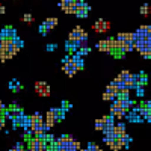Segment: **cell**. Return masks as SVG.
<instances>
[{
  "label": "cell",
  "instance_id": "obj_28",
  "mask_svg": "<svg viewBox=\"0 0 151 151\" xmlns=\"http://www.w3.org/2000/svg\"><path fill=\"white\" fill-rule=\"evenodd\" d=\"M21 89H23V85H17V86L12 88V91H14V92H18V91H21Z\"/></svg>",
  "mask_w": 151,
  "mask_h": 151
},
{
  "label": "cell",
  "instance_id": "obj_7",
  "mask_svg": "<svg viewBox=\"0 0 151 151\" xmlns=\"http://www.w3.org/2000/svg\"><path fill=\"white\" fill-rule=\"evenodd\" d=\"M42 26L45 27V30H47V32H48V30H52V29H55V27L58 26V18H55V17H50V18H47V20L44 21Z\"/></svg>",
  "mask_w": 151,
  "mask_h": 151
},
{
  "label": "cell",
  "instance_id": "obj_18",
  "mask_svg": "<svg viewBox=\"0 0 151 151\" xmlns=\"http://www.w3.org/2000/svg\"><path fill=\"white\" fill-rule=\"evenodd\" d=\"M14 47H15V48L18 50V52H20V48L23 47V41L20 40V38H17V36L14 38Z\"/></svg>",
  "mask_w": 151,
  "mask_h": 151
},
{
  "label": "cell",
  "instance_id": "obj_15",
  "mask_svg": "<svg viewBox=\"0 0 151 151\" xmlns=\"http://www.w3.org/2000/svg\"><path fill=\"white\" fill-rule=\"evenodd\" d=\"M104 125H106V122H104V118H101V119H97L95 121V130H104Z\"/></svg>",
  "mask_w": 151,
  "mask_h": 151
},
{
  "label": "cell",
  "instance_id": "obj_35",
  "mask_svg": "<svg viewBox=\"0 0 151 151\" xmlns=\"http://www.w3.org/2000/svg\"><path fill=\"white\" fill-rule=\"evenodd\" d=\"M80 151H88V148H85V150H80Z\"/></svg>",
  "mask_w": 151,
  "mask_h": 151
},
{
  "label": "cell",
  "instance_id": "obj_17",
  "mask_svg": "<svg viewBox=\"0 0 151 151\" xmlns=\"http://www.w3.org/2000/svg\"><path fill=\"white\" fill-rule=\"evenodd\" d=\"M141 14H142L144 17H148V15H150V6H148V5H142V6H141Z\"/></svg>",
  "mask_w": 151,
  "mask_h": 151
},
{
  "label": "cell",
  "instance_id": "obj_1",
  "mask_svg": "<svg viewBox=\"0 0 151 151\" xmlns=\"http://www.w3.org/2000/svg\"><path fill=\"white\" fill-rule=\"evenodd\" d=\"M92 29L95 30V32H98V33H104V32H109L110 30V21H104L103 18H100L94 26H92Z\"/></svg>",
  "mask_w": 151,
  "mask_h": 151
},
{
  "label": "cell",
  "instance_id": "obj_21",
  "mask_svg": "<svg viewBox=\"0 0 151 151\" xmlns=\"http://www.w3.org/2000/svg\"><path fill=\"white\" fill-rule=\"evenodd\" d=\"M121 141L124 142V145H125V147H127V145H129V144L132 142V137H130L129 134H124V136L121 137Z\"/></svg>",
  "mask_w": 151,
  "mask_h": 151
},
{
  "label": "cell",
  "instance_id": "obj_27",
  "mask_svg": "<svg viewBox=\"0 0 151 151\" xmlns=\"http://www.w3.org/2000/svg\"><path fill=\"white\" fill-rule=\"evenodd\" d=\"M103 100H104V101H109V100H113V98H112V95H110V94L104 92V94H103Z\"/></svg>",
  "mask_w": 151,
  "mask_h": 151
},
{
  "label": "cell",
  "instance_id": "obj_6",
  "mask_svg": "<svg viewBox=\"0 0 151 151\" xmlns=\"http://www.w3.org/2000/svg\"><path fill=\"white\" fill-rule=\"evenodd\" d=\"M58 122V119H56V116L53 115V112H52V109H50L48 112H47V115H45V127L47 129H52L53 127V125Z\"/></svg>",
  "mask_w": 151,
  "mask_h": 151
},
{
  "label": "cell",
  "instance_id": "obj_11",
  "mask_svg": "<svg viewBox=\"0 0 151 151\" xmlns=\"http://www.w3.org/2000/svg\"><path fill=\"white\" fill-rule=\"evenodd\" d=\"M97 48L100 50V52H112V50H110V47H109V44H107V41H106V40L100 41V42L97 44Z\"/></svg>",
  "mask_w": 151,
  "mask_h": 151
},
{
  "label": "cell",
  "instance_id": "obj_36",
  "mask_svg": "<svg viewBox=\"0 0 151 151\" xmlns=\"http://www.w3.org/2000/svg\"><path fill=\"white\" fill-rule=\"evenodd\" d=\"M150 103H151V100H150Z\"/></svg>",
  "mask_w": 151,
  "mask_h": 151
},
{
  "label": "cell",
  "instance_id": "obj_12",
  "mask_svg": "<svg viewBox=\"0 0 151 151\" xmlns=\"http://www.w3.org/2000/svg\"><path fill=\"white\" fill-rule=\"evenodd\" d=\"M132 76H133V74H130V71H122V73L118 76V79L122 80L124 83H127L129 80H132Z\"/></svg>",
  "mask_w": 151,
  "mask_h": 151
},
{
  "label": "cell",
  "instance_id": "obj_29",
  "mask_svg": "<svg viewBox=\"0 0 151 151\" xmlns=\"http://www.w3.org/2000/svg\"><path fill=\"white\" fill-rule=\"evenodd\" d=\"M137 95H139V97H144V88L137 86Z\"/></svg>",
  "mask_w": 151,
  "mask_h": 151
},
{
  "label": "cell",
  "instance_id": "obj_9",
  "mask_svg": "<svg viewBox=\"0 0 151 151\" xmlns=\"http://www.w3.org/2000/svg\"><path fill=\"white\" fill-rule=\"evenodd\" d=\"M109 147L112 148V151H119V150H121L122 147H125V145H124V142H122L121 139H115L113 142L109 144Z\"/></svg>",
  "mask_w": 151,
  "mask_h": 151
},
{
  "label": "cell",
  "instance_id": "obj_32",
  "mask_svg": "<svg viewBox=\"0 0 151 151\" xmlns=\"http://www.w3.org/2000/svg\"><path fill=\"white\" fill-rule=\"evenodd\" d=\"M3 110H6V107H5V104H3L2 101H0V113H2Z\"/></svg>",
  "mask_w": 151,
  "mask_h": 151
},
{
  "label": "cell",
  "instance_id": "obj_4",
  "mask_svg": "<svg viewBox=\"0 0 151 151\" xmlns=\"http://www.w3.org/2000/svg\"><path fill=\"white\" fill-rule=\"evenodd\" d=\"M80 38H88V33L80 26H77L70 32V41H79Z\"/></svg>",
  "mask_w": 151,
  "mask_h": 151
},
{
  "label": "cell",
  "instance_id": "obj_2",
  "mask_svg": "<svg viewBox=\"0 0 151 151\" xmlns=\"http://www.w3.org/2000/svg\"><path fill=\"white\" fill-rule=\"evenodd\" d=\"M35 91L41 97H48L50 95V86L45 82H36L35 83Z\"/></svg>",
  "mask_w": 151,
  "mask_h": 151
},
{
  "label": "cell",
  "instance_id": "obj_30",
  "mask_svg": "<svg viewBox=\"0 0 151 151\" xmlns=\"http://www.w3.org/2000/svg\"><path fill=\"white\" fill-rule=\"evenodd\" d=\"M5 127V118H2V116H0V130H2Z\"/></svg>",
  "mask_w": 151,
  "mask_h": 151
},
{
  "label": "cell",
  "instance_id": "obj_23",
  "mask_svg": "<svg viewBox=\"0 0 151 151\" xmlns=\"http://www.w3.org/2000/svg\"><path fill=\"white\" fill-rule=\"evenodd\" d=\"M91 52V48L89 47H83V48H79V55L80 56H85V55H88Z\"/></svg>",
  "mask_w": 151,
  "mask_h": 151
},
{
  "label": "cell",
  "instance_id": "obj_20",
  "mask_svg": "<svg viewBox=\"0 0 151 151\" xmlns=\"http://www.w3.org/2000/svg\"><path fill=\"white\" fill-rule=\"evenodd\" d=\"M88 151H103V150L100 148L98 145H95V144H89L88 145Z\"/></svg>",
  "mask_w": 151,
  "mask_h": 151
},
{
  "label": "cell",
  "instance_id": "obj_8",
  "mask_svg": "<svg viewBox=\"0 0 151 151\" xmlns=\"http://www.w3.org/2000/svg\"><path fill=\"white\" fill-rule=\"evenodd\" d=\"M119 100H121V107L125 109V110H129L130 106L134 104V101H133V100H130L129 97H119Z\"/></svg>",
  "mask_w": 151,
  "mask_h": 151
},
{
  "label": "cell",
  "instance_id": "obj_31",
  "mask_svg": "<svg viewBox=\"0 0 151 151\" xmlns=\"http://www.w3.org/2000/svg\"><path fill=\"white\" fill-rule=\"evenodd\" d=\"M5 12H6V9H5V6H3L2 3H0V14H5Z\"/></svg>",
  "mask_w": 151,
  "mask_h": 151
},
{
  "label": "cell",
  "instance_id": "obj_5",
  "mask_svg": "<svg viewBox=\"0 0 151 151\" xmlns=\"http://www.w3.org/2000/svg\"><path fill=\"white\" fill-rule=\"evenodd\" d=\"M44 144H45V141L41 139V137H32L29 141V151H40Z\"/></svg>",
  "mask_w": 151,
  "mask_h": 151
},
{
  "label": "cell",
  "instance_id": "obj_22",
  "mask_svg": "<svg viewBox=\"0 0 151 151\" xmlns=\"http://www.w3.org/2000/svg\"><path fill=\"white\" fill-rule=\"evenodd\" d=\"M76 15H77L79 18H85V17H88V11L86 9H80V11H77Z\"/></svg>",
  "mask_w": 151,
  "mask_h": 151
},
{
  "label": "cell",
  "instance_id": "obj_13",
  "mask_svg": "<svg viewBox=\"0 0 151 151\" xmlns=\"http://www.w3.org/2000/svg\"><path fill=\"white\" fill-rule=\"evenodd\" d=\"M106 92H107V94H110L113 100H115V98H118V97H119V94H118V91H116V88H113L112 85H109V86L106 88Z\"/></svg>",
  "mask_w": 151,
  "mask_h": 151
},
{
  "label": "cell",
  "instance_id": "obj_19",
  "mask_svg": "<svg viewBox=\"0 0 151 151\" xmlns=\"http://www.w3.org/2000/svg\"><path fill=\"white\" fill-rule=\"evenodd\" d=\"M21 20H23V21H24V23H27V24H30V23H32V21H33V17H32V15H30V14H24V15H23V18H21Z\"/></svg>",
  "mask_w": 151,
  "mask_h": 151
},
{
  "label": "cell",
  "instance_id": "obj_10",
  "mask_svg": "<svg viewBox=\"0 0 151 151\" xmlns=\"http://www.w3.org/2000/svg\"><path fill=\"white\" fill-rule=\"evenodd\" d=\"M139 116H141V119L142 118H145V119H151V109H147V107H141V110H139Z\"/></svg>",
  "mask_w": 151,
  "mask_h": 151
},
{
  "label": "cell",
  "instance_id": "obj_25",
  "mask_svg": "<svg viewBox=\"0 0 151 151\" xmlns=\"http://www.w3.org/2000/svg\"><path fill=\"white\" fill-rule=\"evenodd\" d=\"M11 151H24V147H23V144H17Z\"/></svg>",
  "mask_w": 151,
  "mask_h": 151
},
{
  "label": "cell",
  "instance_id": "obj_34",
  "mask_svg": "<svg viewBox=\"0 0 151 151\" xmlns=\"http://www.w3.org/2000/svg\"><path fill=\"white\" fill-rule=\"evenodd\" d=\"M67 109H70V104L67 101H64V110H67Z\"/></svg>",
  "mask_w": 151,
  "mask_h": 151
},
{
  "label": "cell",
  "instance_id": "obj_24",
  "mask_svg": "<svg viewBox=\"0 0 151 151\" xmlns=\"http://www.w3.org/2000/svg\"><path fill=\"white\" fill-rule=\"evenodd\" d=\"M147 82H148L147 76H145V74H139V86H141V85H145Z\"/></svg>",
  "mask_w": 151,
  "mask_h": 151
},
{
  "label": "cell",
  "instance_id": "obj_3",
  "mask_svg": "<svg viewBox=\"0 0 151 151\" xmlns=\"http://www.w3.org/2000/svg\"><path fill=\"white\" fill-rule=\"evenodd\" d=\"M62 70L65 71V74L68 76V77H73V76L79 71L77 67H76V64H74L71 59H65V62H64V68H62Z\"/></svg>",
  "mask_w": 151,
  "mask_h": 151
},
{
  "label": "cell",
  "instance_id": "obj_33",
  "mask_svg": "<svg viewBox=\"0 0 151 151\" xmlns=\"http://www.w3.org/2000/svg\"><path fill=\"white\" fill-rule=\"evenodd\" d=\"M47 50H50V52H52V50H55V45H53V44H48Z\"/></svg>",
  "mask_w": 151,
  "mask_h": 151
},
{
  "label": "cell",
  "instance_id": "obj_26",
  "mask_svg": "<svg viewBox=\"0 0 151 151\" xmlns=\"http://www.w3.org/2000/svg\"><path fill=\"white\" fill-rule=\"evenodd\" d=\"M30 119H32V121H40V119H42V118H41V113H33V115L30 116Z\"/></svg>",
  "mask_w": 151,
  "mask_h": 151
},
{
  "label": "cell",
  "instance_id": "obj_16",
  "mask_svg": "<svg viewBox=\"0 0 151 151\" xmlns=\"http://www.w3.org/2000/svg\"><path fill=\"white\" fill-rule=\"evenodd\" d=\"M82 148H80V144L77 142V141H73V144H71V147L68 148V151H80Z\"/></svg>",
  "mask_w": 151,
  "mask_h": 151
},
{
  "label": "cell",
  "instance_id": "obj_14",
  "mask_svg": "<svg viewBox=\"0 0 151 151\" xmlns=\"http://www.w3.org/2000/svg\"><path fill=\"white\" fill-rule=\"evenodd\" d=\"M74 2H76V0H62V2L59 3V6H60L62 9H64V11H67V9H68Z\"/></svg>",
  "mask_w": 151,
  "mask_h": 151
}]
</instances>
